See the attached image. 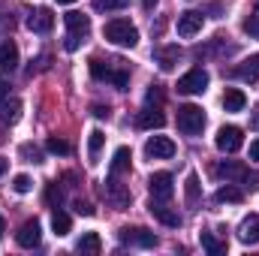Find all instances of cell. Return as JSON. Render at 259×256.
<instances>
[{"label":"cell","instance_id":"35","mask_svg":"<svg viewBox=\"0 0 259 256\" xmlns=\"http://www.w3.org/2000/svg\"><path fill=\"white\" fill-rule=\"evenodd\" d=\"M46 202H49V205H61V202H64V193H61L58 184H49V190H46Z\"/></svg>","mask_w":259,"mask_h":256},{"label":"cell","instance_id":"15","mask_svg":"<svg viewBox=\"0 0 259 256\" xmlns=\"http://www.w3.org/2000/svg\"><path fill=\"white\" fill-rule=\"evenodd\" d=\"M52 24H55V15H52V9H36L30 18H27V27L33 30V33H49L52 30Z\"/></svg>","mask_w":259,"mask_h":256},{"label":"cell","instance_id":"5","mask_svg":"<svg viewBox=\"0 0 259 256\" xmlns=\"http://www.w3.org/2000/svg\"><path fill=\"white\" fill-rule=\"evenodd\" d=\"M208 81H211V75H208L202 66H196V69H190L187 75H181V78H178V94L196 97V94H202V91L208 88Z\"/></svg>","mask_w":259,"mask_h":256},{"label":"cell","instance_id":"22","mask_svg":"<svg viewBox=\"0 0 259 256\" xmlns=\"http://www.w3.org/2000/svg\"><path fill=\"white\" fill-rule=\"evenodd\" d=\"M18 118H21V100H15V97L12 100H3L0 103V121L3 124H15Z\"/></svg>","mask_w":259,"mask_h":256},{"label":"cell","instance_id":"26","mask_svg":"<svg viewBox=\"0 0 259 256\" xmlns=\"http://www.w3.org/2000/svg\"><path fill=\"white\" fill-rule=\"evenodd\" d=\"M199 241H202V247L208 250L211 256H220V253H226V241H217L211 232H202L199 235Z\"/></svg>","mask_w":259,"mask_h":256},{"label":"cell","instance_id":"21","mask_svg":"<svg viewBox=\"0 0 259 256\" xmlns=\"http://www.w3.org/2000/svg\"><path fill=\"white\" fill-rule=\"evenodd\" d=\"M75 250H78V253H88V256H97L100 250H103V241H100V235H97V232H84V235L78 238Z\"/></svg>","mask_w":259,"mask_h":256},{"label":"cell","instance_id":"16","mask_svg":"<svg viewBox=\"0 0 259 256\" xmlns=\"http://www.w3.org/2000/svg\"><path fill=\"white\" fill-rule=\"evenodd\" d=\"M136 124L142 130H160L166 124V118H163V112L160 109H154V106H148L145 112H139V118H136Z\"/></svg>","mask_w":259,"mask_h":256},{"label":"cell","instance_id":"40","mask_svg":"<svg viewBox=\"0 0 259 256\" xmlns=\"http://www.w3.org/2000/svg\"><path fill=\"white\" fill-rule=\"evenodd\" d=\"M6 97H9V81H6V78H3V81H0V103H3V100H6Z\"/></svg>","mask_w":259,"mask_h":256},{"label":"cell","instance_id":"8","mask_svg":"<svg viewBox=\"0 0 259 256\" xmlns=\"http://www.w3.org/2000/svg\"><path fill=\"white\" fill-rule=\"evenodd\" d=\"M118 238H121L124 244H136V247H154V244H157V235L148 232V229H142V226H124V229L118 232Z\"/></svg>","mask_w":259,"mask_h":256},{"label":"cell","instance_id":"33","mask_svg":"<svg viewBox=\"0 0 259 256\" xmlns=\"http://www.w3.org/2000/svg\"><path fill=\"white\" fill-rule=\"evenodd\" d=\"M12 190L15 193H30L33 190V181H30L27 175H15V178H12Z\"/></svg>","mask_w":259,"mask_h":256},{"label":"cell","instance_id":"4","mask_svg":"<svg viewBox=\"0 0 259 256\" xmlns=\"http://www.w3.org/2000/svg\"><path fill=\"white\" fill-rule=\"evenodd\" d=\"M178 130L184 133V136H199L202 130H205V112L193 106V103H187V106H181L178 109Z\"/></svg>","mask_w":259,"mask_h":256},{"label":"cell","instance_id":"34","mask_svg":"<svg viewBox=\"0 0 259 256\" xmlns=\"http://www.w3.org/2000/svg\"><path fill=\"white\" fill-rule=\"evenodd\" d=\"M46 148H49L52 154H69V145H66L64 139H58V136H52V139L46 142Z\"/></svg>","mask_w":259,"mask_h":256},{"label":"cell","instance_id":"44","mask_svg":"<svg viewBox=\"0 0 259 256\" xmlns=\"http://www.w3.org/2000/svg\"><path fill=\"white\" fill-rule=\"evenodd\" d=\"M3 232H6V223H3V217H0V238H3Z\"/></svg>","mask_w":259,"mask_h":256},{"label":"cell","instance_id":"20","mask_svg":"<svg viewBox=\"0 0 259 256\" xmlns=\"http://www.w3.org/2000/svg\"><path fill=\"white\" fill-rule=\"evenodd\" d=\"M244 106H247L244 91H238V88H226V94H223V109H226V112H241Z\"/></svg>","mask_w":259,"mask_h":256},{"label":"cell","instance_id":"38","mask_svg":"<svg viewBox=\"0 0 259 256\" xmlns=\"http://www.w3.org/2000/svg\"><path fill=\"white\" fill-rule=\"evenodd\" d=\"M244 187L259 190V172H250V169H247V175H244Z\"/></svg>","mask_w":259,"mask_h":256},{"label":"cell","instance_id":"24","mask_svg":"<svg viewBox=\"0 0 259 256\" xmlns=\"http://www.w3.org/2000/svg\"><path fill=\"white\" fill-rule=\"evenodd\" d=\"M103 142H106L103 130H91V136H88V157H91V163H97V157H100V148H103Z\"/></svg>","mask_w":259,"mask_h":256},{"label":"cell","instance_id":"32","mask_svg":"<svg viewBox=\"0 0 259 256\" xmlns=\"http://www.w3.org/2000/svg\"><path fill=\"white\" fill-rule=\"evenodd\" d=\"M21 157H24L27 163H42V151H39L36 145H21Z\"/></svg>","mask_w":259,"mask_h":256},{"label":"cell","instance_id":"42","mask_svg":"<svg viewBox=\"0 0 259 256\" xmlns=\"http://www.w3.org/2000/svg\"><path fill=\"white\" fill-rule=\"evenodd\" d=\"M142 6H145V9H148V12H151V9H154V6H157V0H142Z\"/></svg>","mask_w":259,"mask_h":256},{"label":"cell","instance_id":"41","mask_svg":"<svg viewBox=\"0 0 259 256\" xmlns=\"http://www.w3.org/2000/svg\"><path fill=\"white\" fill-rule=\"evenodd\" d=\"M250 160L259 163V142H250Z\"/></svg>","mask_w":259,"mask_h":256},{"label":"cell","instance_id":"36","mask_svg":"<svg viewBox=\"0 0 259 256\" xmlns=\"http://www.w3.org/2000/svg\"><path fill=\"white\" fill-rule=\"evenodd\" d=\"M244 30H247L250 36H259V12L250 15V18H244Z\"/></svg>","mask_w":259,"mask_h":256},{"label":"cell","instance_id":"30","mask_svg":"<svg viewBox=\"0 0 259 256\" xmlns=\"http://www.w3.org/2000/svg\"><path fill=\"white\" fill-rule=\"evenodd\" d=\"M184 193H187V205H196L199 202V178L193 172L187 175V184H184Z\"/></svg>","mask_w":259,"mask_h":256},{"label":"cell","instance_id":"25","mask_svg":"<svg viewBox=\"0 0 259 256\" xmlns=\"http://www.w3.org/2000/svg\"><path fill=\"white\" fill-rule=\"evenodd\" d=\"M241 199H244V193L238 190V187H232V184H226V187H220V190L214 193V202H220V205H223V202H232V205H235V202H241Z\"/></svg>","mask_w":259,"mask_h":256},{"label":"cell","instance_id":"14","mask_svg":"<svg viewBox=\"0 0 259 256\" xmlns=\"http://www.w3.org/2000/svg\"><path fill=\"white\" fill-rule=\"evenodd\" d=\"M238 238L244 244H259V214H247L238 226Z\"/></svg>","mask_w":259,"mask_h":256},{"label":"cell","instance_id":"23","mask_svg":"<svg viewBox=\"0 0 259 256\" xmlns=\"http://www.w3.org/2000/svg\"><path fill=\"white\" fill-rule=\"evenodd\" d=\"M130 160H133L130 148H118V151H115V157H112V166H109V172H112V175H124V172L130 169Z\"/></svg>","mask_w":259,"mask_h":256},{"label":"cell","instance_id":"10","mask_svg":"<svg viewBox=\"0 0 259 256\" xmlns=\"http://www.w3.org/2000/svg\"><path fill=\"white\" fill-rule=\"evenodd\" d=\"M15 241L21 244V247H39V241H42V226H39V220H27V223H21V229L15 232Z\"/></svg>","mask_w":259,"mask_h":256},{"label":"cell","instance_id":"1","mask_svg":"<svg viewBox=\"0 0 259 256\" xmlns=\"http://www.w3.org/2000/svg\"><path fill=\"white\" fill-rule=\"evenodd\" d=\"M91 75L97 78V81H109V84H115L118 91H127L130 84V69L124 61H118V58H91Z\"/></svg>","mask_w":259,"mask_h":256},{"label":"cell","instance_id":"27","mask_svg":"<svg viewBox=\"0 0 259 256\" xmlns=\"http://www.w3.org/2000/svg\"><path fill=\"white\" fill-rule=\"evenodd\" d=\"M69 226H72V220H69L66 211H55V214H52V229H55V235H69Z\"/></svg>","mask_w":259,"mask_h":256},{"label":"cell","instance_id":"18","mask_svg":"<svg viewBox=\"0 0 259 256\" xmlns=\"http://www.w3.org/2000/svg\"><path fill=\"white\" fill-rule=\"evenodd\" d=\"M106 184H109V187H106V193H109V199H112V202H115L118 208H127L133 196H130V190L124 187V184H118V175H112V178H109Z\"/></svg>","mask_w":259,"mask_h":256},{"label":"cell","instance_id":"9","mask_svg":"<svg viewBox=\"0 0 259 256\" xmlns=\"http://www.w3.org/2000/svg\"><path fill=\"white\" fill-rule=\"evenodd\" d=\"M148 190H151V199H160V202H169L172 199V175L169 172H157V175H151V181H148Z\"/></svg>","mask_w":259,"mask_h":256},{"label":"cell","instance_id":"17","mask_svg":"<svg viewBox=\"0 0 259 256\" xmlns=\"http://www.w3.org/2000/svg\"><path fill=\"white\" fill-rule=\"evenodd\" d=\"M15 66H18V46L12 39H6V42H0V69L12 72Z\"/></svg>","mask_w":259,"mask_h":256},{"label":"cell","instance_id":"19","mask_svg":"<svg viewBox=\"0 0 259 256\" xmlns=\"http://www.w3.org/2000/svg\"><path fill=\"white\" fill-rule=\"evenodd\" d=\"M235 75H238V78H244V81H259V55L244 58L241 64L235 66Z\"/></svg>","mask_w":259,"mask_h":256},{"label":"cell","instance_id":"3","mask_svg":"<svg viewBox=\"0 0 259 256\" xmlns=\"http://www.w3.org/2000/svg\"><path fill=\"white\" fill-rule=\"evenodd\" d=\"M64 21H66L64 49H66V52H75V49L84 42V36L91 33V18H88V15H81V12H66Z\"/></svg>","mask_w":259,"mask_h":256},{"label":"cell","instance_id":"45","mask_svg":"<svg viewBox=\"0 0 259 256\" xmlns=\"http://www.w3.org/2000/svg\"><path fill=\"white\" fill-rule=\"evenodd\" d=\"M58 3H75V0H58Z\"/></svg>","mask_w":259,"mask_h":256},{"label":"cell","instance_id":"43","mask_svg":"<svg viewBox=\"0 0 259 256\" xmlns=\"http://www.w3.org/2000/svg\"><path fill=\"white\" fill-rule=\"evenodd\" d=\"M6 169H9V163H6V160H0V175H3Z\"/></svg>","mask_w":259,"mask_h":256},{"label":"cell","instance_id":"31","mask_svg":"<svg viewBox=\"0 0 259 256\" xmlns=\"http://www.w3.org/2000/svg\"><path fill=\"white\" fill-rule=\"evenodd\" d=\"M163 97H166V94H163V88H160V84H151V88H148V94H145V103H148V106H154V109H160V106H163Z\"/></svg>","mask_w":259,"mask_h":256},{"label":"cell","instance_id":"7","mask_svg":"<svg viewBox=\"0 0 259 256\" xmlns=\"http://www.w3.org/2000/svg\"><path fill=\"white\" fill-rule=\"evenodd\" d=\"M145 154L154 160H169V157H175V142L169 136H151L145 142Z\"/></svg>","mask_w":259,"mask_h":256},{"label":"cell","instance_id":"29","mask_svg":"<svg viewBox=\"0 0 259 256\" xmlns=\"http://www.w3.org/2000/svg\"><path fill=\"white\" fill-rule=\"evenodd\" d=\"M97 12H115V9H124L130 0H91Z\"/></svg>","mask_w":259,"mask_h":256},{"label":"cell","instance_id":"2","mask_svg":"<svg viewBox=\"0 0 259 256\" xmlns=\"http://www.w3.org/2000/svg\"><path fill=\"white\" fill-rule=\"evenodd\" d=\"M103 36H106L112 46H118V49H133V46L139 42V30H136V24H130L127 18L109 21V24L103 27Z\"/></svg>","mask_w":259,"mask_h":256},{"label":"cell","instance_id":"37","mask_svg":"<svg viewBox=\"0 0 259 256\" xmlns=\"http://www.w3.org/2000/svg\"><path fill=\"white\" fill-rule=\"evenodd\" d=\"M91 115H94V118H100V121H106V118H109V106L94 103V106H91Z\"/></svg>","mask_w":259,"mask_h":256},{"label":"cell","instance_id":"13","mask_svg":"<svg viewBox=\"0 0 259 256\" xmlns=\"http://www.w3.org/2000/svg\"><path fill=\"white\" fill-rule=\"evenodd\" d=\"M214 172H217V178H226V184H232V181H244L247 166L244 163H235V160H223Z\"/></svg>","mask_w":259,"mask_h":256},{"label":"cell","instance_id":"39","mask_svg":"<svg viewBox=\"0 0 259 256\" xmlns=\"http://www.w3.org/2000/svg\"><path fill=\"white\" fill-rule=\"evenodd\" d=\"M75 211H78V214H84V217H91V214H94V208H91L88 202H75Z\"/></svg>","mask_w":259,"mask_h":256},{"label":"cell","instance_id":"12","mask_svg":"<svg viewBox=\"0 0 259 256\" xmlns=\"http://www.w3.org/2000/svg\"><path fill=\"white\" fill-rule=\"evenodd\" d=\"M151 214H154V220H160L163 226H172V229H178L181 226V217H178V211H172L166 202H160V199H151V208H148Z\"/></svg>","mask_w":259,"mask_h":256},{"label":"cell","instance_id":"11","mask_svg":"<svg viewBox=\"0 0 259 256\" xmlns=\"http://www.w3.org/2000/svg\"><path fill=\"white\" fill-rule=\"evenodd\" d=\"M202 24H205V18H202V12H196V9H187V12L178 15V33H181L184 39L196 36V33L202 30Z\"/></svg>","mask_w":259,"mask_h":256},{"label":"cell","instance_id":"6","mask_svg":"<svg viewBox=\"0 0 259 256\" xmlns=\"http://www.w3.org/2000/svg\"><path fill=\"white\" fill-rule=\"evenodd\" d=\"M214 145H217V151H223V154H235V151H241V145H244V133H241V127H220L217 136H214Z\"/></svg>","mask_w":259,"mask_h":256},{"label":"cell","instance_id":"28","mask_svg":"<svg viewBox=\"0 0 259 256\" xmlns=\"http://www.w3.org/2000/svg\"><path fill=\"white\" fill-rule=\"evenodd\" d=\"M157 61H160V69H175V64H178V49L175 46H169V49H163L160 55H157Z\"/></svg>","mask_w":259,"mask_h":256}]
</instances>
